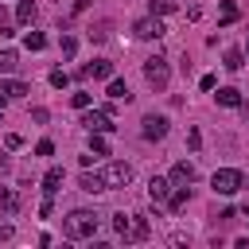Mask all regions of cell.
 <instances>
[{"label":"cell","mask_w":249,"mask_h":249,"mask_svg":"<svg viewBox=\"0 0 249 249\" xmlns=\"http://www.w3.org/2000/svg\"><path fill=\"white\" fill-rule=\"evenodd\" d=\"M109 97L113 101H132V93H128V86L121 78H109Z\"/></svg>","instance_id":"18"},{"label":"cell","mask_w":249,"mask_h":249,"mask_svg":"<svg viewBox=\"0 0 249 249\" xmlns=\"http://www.w3.org/2000/svg\"><path fill=\"white\" fill-rule=\"evenodd\" d=\"M82 124H86L89 132H113V128H117L105 109H86V113H82Z\"/></svg>","instance_id":"5"},{"label":"cell","mask_w":249,"mask_h":249,"mask_svg":"<svg viewBox=\"0 0 249 249\" xmlns=\"http://www.w3.org/2000/svg\"><path fill=\"white\" fill-rule=\"evenodd\" d=\"M241 66H245V51H237V47L226 51V70H241Z\"/></svg>","instance_id":"22"},{"label":"cell","mask_w":249,"mask_h":249,"mask_svg":"<svg viewBox=\"0 0 249 249\" xmlns=\"http://www.w3.org/2000/svg\"><path fill=\"white\" fill-rule=\"evenodd\" d=\"M214 97H218V105H226V109H241V105H245V101H241V89H233V86L218 89Z\"/></svg>","instance_id":"12"},{"label":"cell","mask_w":249,"mask_h":249,"mask_svg":"<svg viewBox=\"0 0 249 249\" xmlns=\"http://www.w3.org/2000/svg\"><path fill=\"white\" fill-rule=\"evenodd\" d=\"M0 210H4V214H16V210H19V195H16L12 187H0Z\"/></svg>","instance_id":"15"},{"label":"cell","mask_w":249,"mask_h":249,"mask_svg":"<svg viewBox=\"0 0 249 249\" xmlns=\"http://www.w3.org/2000/svg\"><path fill=\"white\" fill-rule=\"evenodd\" d=\"M132 31H136V39H160L167 27H163V19H160V16H148V19H140Z\"/></svg>","instance_id":"7"},{"label":"cell","mask_w":249,"mask_h":249,"mask_svg":"<svg viewBox=\"0 0 249 249\" xmlns=\"http://www.w3.org/2000/svg\"><path fill=\"white\" fill-rule=\"evenodd\" d=\"M187 198H191V187H171L163 202H167V210H183V206H187Z\"/></svg>","instance_id":"13"},{"label":"cell","mask_w":249,"mask_h":249,"mask_svg":"<svg viewBox=\"0 0 249 249\" xmlns=\"http://www.w3.org/2000/svg\"><path fill=\"white\" fill-rule=\"evenodd\" d=\"M152 230H148V218H140V214H128V226H124V241H144Z\"/></svg>","instance_id":"9"},{"label":"cell","mask_w":249,"mask_h":249,"mask_svg":"<svg viewBox=\"0 0 249 249\" xmlns=\"http://www.w3.org/2000/svg\"><path fill=\"white\" fill-rule=\"evenodd\" d=\"M97 175H101L105 191H113V187H128V183H132V167H128L124 160H109V163H105Z\"/></svg>","instance_id":"2"},{"label":"cell","mask_w":249,"mask_h":249,"mask_svg":"<svg viewBox=\"0 0 249 249\" xmlns=\"http://www.w3.org/2000/svg\"><path fill=\"white\" fill-rule=\"evenodd\" d=\"M198 86H202V89H214L218 82H214V74H202V78H198Z\"/></svg>","instance_id":"32"},{"label":"cell","mask_w":249,"mask_h":249,"mask_svg":"<svg viewBox=\"0 0 249 249\" xmlns=\"http://www.w3.org/2000/svg\"><path fill=\"white\" fill-rule=\"evenodd\" d=\"M175 12V0H152V16H167Z\"/></svg>","instance_id":"24"},{"label":"cell","mask_w":249,"mask_h":249,"mask_svg":"<svg viewBox=\"0 0 249 249\" xmlns=\"http://www.w3.org/2000/svg\"><path fill=\"white\" fill-rule=\"evenodd\" d=\"M78 78H101V82H109V78H113V62H109V58H93L89 66L78 70Z\"/></svg>","instance_id":"8"},{"label":"cell","mask_w":249,"mask_h":249,"mask_svg":"<svg viewBox=\"0 0 249 249\" xmlns=\"http://www.w3.org/2000/svg\"><path fill=\"white\" fill-rule=\"evenodd\" d=\"M23 47H27V51H43V47H47V35H43V31H27Z\"/></svg>","instance_id":"21"},{"label":"cell","mask_w":249,"mask_h":249,"mask_svg":"<svg viewBox=\"0 0 249 249\" xmlns=\"http://www.w3.org/2000/svg\"><path fill=\"white\" fill-rule=\"evenodd\" d=\"M35 156H54V144H51V140H39V144H35Z\"/></svg>","instance_id":"29"},{"label":"cell","mask_w":249,"mask_h":249,"mask_svg":"<svg viewBox=\"0 0 249 249\" xmlns=\"http://www.w3.org/2000/svg\"><path fill=\"white\" fill-rule=\"evenodd\" d=\"M4 105H8V93H0V109H4Z\"/></svg>","instance_id":"35"},{"label":"cell","mask_w":249,"mask_h":249,"mask_svg":"<svg viewBox=\"0 0 249 249\" xmlns=\"http://www.w3.org/2000/svg\"><path fill=\"white\" fill-rule=\"evenodd\" d=\"M140 132H144V140H163V136H167V117L148 113V117L140 121Z\"/></svg>","instance_id":"6"},{"label":"cell","mask_w":249,"mask_h":249,"mask_svg":"<svg viewBox=\"0 0 249 249\" xmlns=\"http://www.w3.org/2000/svg\"><path fill=\"white\" fill-rule=\"evenodd\" d=\"M58 183H62V167H51V171H47V175H43V195H47V198H51V195H54V191H58Z\"/></svg>","instance_id":"16"},{"label":"cell","mask_w":249,"mask_h":249,"mask_svg":"<svg viewBox=\"0 0 249 249\" xmlns=\"http://www.w3.org/2000/svg\"><path fill=\"white\" fill-rule=\"evenodd\" d=\"M167 191H171V179H163V175H152V179H148V198H152V202H163Z\"/></svg>","instance_id":"11"},{"label":"cell","mask_w":249,"mask_h":249,"mask_svg":"<svg viewBox=\"0 0 249 249\" xmlns=\"http://www.w3.org/2000/svg\"><path fill=\"white\" fill-rule=\"evenodd\" d=\"M195 175H198V171H195V163L179 160V163L171 167V175H167V179H171V187H187V183H195Z\"/></svg>","instance_id":"10"},{"label":"cell","mask_w":249,"mask_h":249,"mask_svg":"<svg viewBox=\"0 0 249 249\" xmlns=\"http://www.w3.org/2000/svg\"><path fill=\"white\" fill-rule=\"evenodd\" d=\"M0 93H8V97H23V93H31V86L19 82V78H0Z\"/></svg>","instance_id":"14"},{"label":"cell","mask_w":249,"mask_h":249,"mask_svg":"<svg viewBox=\"0 0 249 249\" xmlns=\"http://www.w3.org/2000/svg\"><path fill=\"white\" fill-rule=\"evenodd\" d=\"M210 187H214V195H233V191H241V187H245V175H241V171H233V167H218V171H214V179H210Z\"/></svg>","instance_id":"4"},{"label":"cell","mask_w":249,"mask_h":249,"mask_svg":"<svg viewBox=\"0 0 249 249\" xmlns=\"http://www.w3.org/2000/svg\"><path fill=\"white\" fill-rule=\"evenodd\" d=\"M97 214L93 210H70L66 218H62V233L70 237V241H82V237H93L97 233Z\"/></svg>","instance_id":"1"},{"label":"cell","mask_w":249,"mask_h":249,"mask_svg":"<svg viewBox=\"0 0 249 249\" xmlns=\"http://www.w3.org/2000/svg\"><path fill=\"white\" fill-rule=\"evenodd\" d=\"M4 144H8V148H19L23 140H19V132H8V136H4Z\"/></svg>","instance_id":"33"},{"label":"cell","mask_w":249,"mask_h":249,"mask_svg":"<svg viewBox=\"0 0 249 249\" xmlns=\"http://www.w3.org/2000/svg\"><path fill=\"white\" fill-rule=\"evenodd\" d=\"M58 47H62V54L70 58V54L78 51V39H74V35H62V39H58Z\"/></svg>","instance_id":"27"},{"label":"cell","mask_w":249,"mask_h":249,"mask_svg":"<svg viewBox=\"0 0 249 249\" xmlns=\"http://www.w3.org/2000/svg\"><path fill=\"white\" fill-rule=\"evenodd\" d=\"M19 66V54L16 51H0V74H12Z\"/></svg>","instance_id":"20"},{"label":"cell","mask_w":249,"mask_h":249,"mask_svg":"<svg viewBox=\"0 0 249 249\" xmlns=\"http://www.w3.org/2000/svg\"><path fill=\"white\" fill-rule=\"evenodd\" d=\"M0 35H12V27H8V12H4V4H0Z\"/></svg>","instance_id":"31"},{"label":"cell","mask_w":249,"mask_h":249,"mask_svg":"<svg viewBox=\"0 0 249 249\" xmlns=\"http://www.w3.org/2000/svg\"><path fill=\"white\" fill-rule=\"evenodd\" d=\"M16 19H19V23H31V19H35V0H19V4H16Z\"/></svg>","instance_id":"19"},{"label":"cell","mask_w":249,"mask_h":249,"mask_svg":"<svg viewBox=\"0 0 249 249\" xmlns=\"http://www.w3.org/2000/svg\"><path fill=\"white\" fill-rule=\"evenodd\" d=\"M187 144H191V148H198V144H202V132H198V128H191V132H187Z\"/></svg>","instance_id":"30"},{"label":"cell","mask_w":249,"mask_h":249,"mask_svg":"<svg viewBox=\"0 0 249 249\" xmlns=\"http://www.w3.org/2000/svg\"><path fill=\"white\" fill-rule=\"evenodd\" d=\"M51 86H54V89H66V86H70V74H66V70H51Z\"/></svg>","instance_id":"26"},{"label":"cell","mask_w":249,"mask_h":249,"mask_svg":"<svg viewBox=\"0 0 249 249\" xmlns=\"http://www.w3.org/2000/svg\"><path fill=\"white\" fill-rule=\"evenodd\" d=\"M70 105H74V109H89V93H86V89L70 93Z\"/></svg>","instance_id":"28"},{"label":"cell","mask_w":249,"mask_h":249,"mask_svg":"<svg viewBox=\"0 0 249 249\" xmlns=\"http://www.w3.org/2000/svg\"><path fill=\"white\" fill-rule=\"evenodd\" d=\"M8 237H12V226H4V222H0V241H8Z\"/></svg>","instance_id":"34"},{"label":"cell","mask_w":249,"mask_h":249,"mask_svg":"<svg viewBox=\"0 0 249 249\" xmlns=\"http://www.w3.org/2000/svg\"><path fill=\"white\" fill-rule=\"evenodd\" d=\"M82 191H89V195H97V191H105V183H101V175L97 171H82Z\"/></svg>","instance_id":"17"},{"label":"cell","mask_w":249,"mask_h":249,"mask_svg":"<svg viewBox=\"0 0 249 249\" xmlns=\"http://www.w3.org/2000/svg\"><path fill=\"white\" fill-rule=\"evenodd\" d=\"M144 78H148V86L167 89V82H171V66H167V58H163V54H152V58L144 62Z\"/></svg>","instance_id":"3"},{"label":"cell","mask_w":249,"mask_h":249,"mask_svg":"<svg viewBox=\"0 0 249 249\" xmlns=\"http://www.w3.org/2000/svg\"><path fill=\"white\" fill-rule=\"evenodd\" d=\"M237 19V4L233 0H222V23H233Z\"/></svg>","instance_id":"25"},{"label":"cell","mask_w":249,"mask_h":249,"mask_svg":"<svg viewBox=\"0 0 249 249\" xmlns=\"http://www.w3.org/2000/svg\"><path fill=\"white\" fill-rule=\"evenodd\" d=\"M245 51H249V39H245Z\"/></svg>","instance_id":"36"},{"label":"cell","mask_w":249,"mask_h":249,"mask_svg":"<svg viewBox=\"0 0 249 249\" xmlns=\"http://www.w3.org/2000/svg\"><path fill=\"white\" fill-rule=\"evenodd\" d=\"M89 152H93V156H109V144H105L101 132H89Z\"/></svg>","instance_id":"23"}]
</instances>
